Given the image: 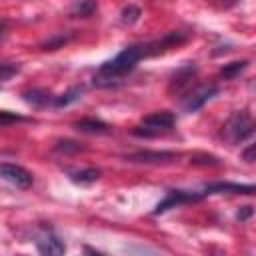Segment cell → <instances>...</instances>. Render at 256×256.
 Here are the masks:
<instances>
[{
	"instance_id": "cell-1",
	"label": "cell",
	"mask_w": 256,
	"mask_h": 256,
	"mask_svg": "<svg viewBox=\"0 0 256 256\" xmlns=\"http://www.w3.org/2000/svg\"><path fill=\"white\" fill-rule=\"evenodd\" d=\"M186 36L182 32H170L168 36H164L158 42H148V44H134V46H126L122 52H118L112 60L104 62L98 68V74L94 76V84L96 86H112L116 84L122 76H126L128 72H132L136 68V64L142 58L148 56H156L162 54L170 48H176L178 44H184Z\"/></svg>"
},
{
	"instance_id": "cell-2",
	"label": "cell",
	"mask_w": 256,
	"mask_h": 256,
	"mask_svg": "<svg viewBox=\"0 0 256 256\" xmlns=\"http://www.w3.org/2000/svg\"><path fill=\"white\" fill-rule=\"evenodd\" d=\"M252 134H254V122H252L250 114L244 112V110L234 112V114L226 120V124H224V128H222V136H224L230 144L244 142V140L250 138Z\"/></svg>"
},
{
	"instance_id": "cell-3",
	"label": "cell",
	"mask_w": 256,
	"mask_h": 256,
	"mask_svg": "<svg viewBox=\"0 0 256 256\" xmlns=\"http://www.w3.org/2000/svg\"><path fill=\"white\" fill-rule=\"evenodd\" d=\"M174 114L172 112H152L150 116H146L142 120L140 126L134 128V134L136 136H142V138H154V136H160V134H166L174 128Z\"/></svg>"
},
{
	"instance_id": "cell-4",
	"label": "cell",
	"mask_w": 256,
	"mask_h": 256,
	"mask_svg": "<svg viewBox=\"0 0 256 256\" xmlns=\"http://www.w3.org/2000/svg\"><path fill=\"white\" fill-rule=\"evenodd\" d=\"M0 178L16 188H30L32 186V174L12 162H0Z\"/></svg>"
},
{
	"instance_id": "cell-5",
	"label": "cell",
	"mask_w": 256,
	"mask_h": 256,
	"mask_svg": "<svg viewBox=\"0 0 256 256\" xmlns=\"http://www.w3.org/2000/svg\"><path fill=\"white\" fill-rule=\"evenodd\" d=\"M202 198L200 192H186V190H168L166 192V198L162 202L156 204L154 208V214H162L170 208H176V206H182V204H190V202H198Z\"/></svg>"
},
{
	"instance_id": "cell-6",
	"label": "cell",
	"mask_w": 256,
	"mask_h": 256,
	"mask_svg": "<svg viewBox=\"0 0 256 256\" xmlns=\"http://www.w3.org/2000/svg\"><path fill=\"white\" fill-rule=\"evenodd\" d=\"M218 94V86H214V84H210V86H200V88H196V90H192L184 100H182V110L184 112H196V110H200L208 100H212L214 96Z\"/></svg>"
},
{
	"instance_id": "cell-7",
	"label": "cell",
	"mask_w": 256,
	"mask_h": 256,
	"mask_svg": "<svg viewBox=\"0 0 256 256\" xmlns=\"http://www.w3.org/2000/svg\"><path fill=\"white\" fill-rule=\"evenodd\" d=\"M202 196L206 194H254L252 184H234V182H210L202 188Z\"/></svg>"
},
{
	"instance_id": "cell-8",
	"label": "cell",
	"mask_w": 256,
	"mask_h": 256,
	"mask_svg": "<svg viewBox=\"0 0 256 256\" xmlns=\"http://www.w3.org/2000/svg\"><path fill=\"white\" fill-rule=\"evenodd\" d=\"M36 248L40 254H48V256H58V254H64L66 252V246L64 242L54 236V234H42L38 240H36Z\"/></svg>"
},
{
	"instance_id": "cell-9",
	"label": "cell",
	"mask_w": 256,
	"mask_h": 256,
	"mask_svg": "<svg viewBox=\"0 0 256 256\" xmlns=\"http://www.w3.org/2000/svg\"><path fill=\"white\" fill-rule=\"evenodd\" d=\"M174 158H176L174 152H138V154L126 156V160H130V162H144V164L170 162V160H174Z\"/></svg>"
},
{
	"instance_id": "cell-10",
	"label": "cell",
	"mask_w": 256,
	"mask_h": 256,
	"mask_svg": "<svg viewBox=\"0 0 256 256\" xmlns=\"http://www.w3.org/2000/svg\"><path fill=\"white\" fill-rule=\"evenodd\" d=\"M76 130L80 132H86V134H108L110 132V126L102 120H94V118H84L80 122L74 124Z\"/></svg>"
},
{
	"instance_id": "cell-11",
	"label": "cell",
	"mask_w": 256,
	"mask_h": 256,
	"mask_svg": "<svg viewBox=\"0 0 256 256\" xmlns=\"http://www.w3.org/2000/svg\"><path fill=\"white\" fill-rule=\"evenodd\" d=\"M82 94H84V86H72V88L66 90L64 94L56 96V98L52 100V104H54V108H66V106L78 102V100L82 98Z\"/></svg>"
},
{
	"instance_id": "cell-12",
	"label": "cell",
	"mask_w": 256,
	"mask_h": 256,
	"mask_svg": "<svg viewBox=\"0 0 256 256\" xmlns=\"http://www.w3.org/2000/svg\"><path fill=\"white\" fill-rule=\"evenodd\" d=\"M194 74H196V66L194 64H188V66H184V68H180L178 72H176V76L172 78V84H170V90H182L184 86H188L190 84V80L194 78Z\"/></svg>"
},
{
	"instance_id": "cell-13",
	"label": "cell",
	"mask_w": 256,
	"mask_h": 256,
	"mask_svg": "<svg viewBox=\"0 0 256 256\" xmlns=\"http://www.w3.org/2000/svg\"><path fill=\"white\" fill-rule=\"evenodd\" d=\"M24 96V100L28 102V104H32V106H46V104H50L54 98L46 92V90H40V88H34V90H28V92H24L22 94Z\"/></svg>"
},
{
	"instance_id": "cell-14",
	"label": "cell",
	"mask_w": 256,
	"mask_h": 256,
	"mask_svg": "<svg viewBox=\"0 0 256 256\" xmlns=\"http://www.w3.org/2000/svg\"><path fill=\"white\" fill-rule=\"evenodd\" d=\"M100 178V170H96V168H86V170H80V172H72L70 174V180L72 182H76V184H92V182H96Z\"/></svg>"
},
{
	"instance_id": "cell-15",
	"label": "cell",
	"mask_w": 256,
	"mask_h": 256,
	"mask_svg": "<svg viewBox=\"0 0 256 256\" xmlns=\"http://www.w3.org/2000/svg\"><path fill=\"white\" fill-rule=\"evenodd\" d=\"M248 68V60H240V62H230V64H226L222 70H220V74L224 76V78H228V80H232V78H236L240 72H244Z\"/></svg>"
},
{
	"instance_id": "cell-16",
	"label": "cell",
	"mask_w": 256,
	"mask_h": 256,
	"mask_svg": "<svg viewBox=\"0 0 256 256\" xmlns=\"http://www.w3.org/2000/svg\"><path fill=\"white\" fill-rule=\"evenodd\" d=\"M140 8L138 6H126L124 10H122V14H120V20L124 22V24H134V22H138V18H140Z\"/></svg>"
},
{
	"instance_id": "cell-17",
	"label": "cell",
	"mask_w": 256,
	"mask_h": 256,
	"mask_svg": "<svg viewBox=\"0 0 256 256\" xmlns=\"http://www.w3.org/2000/svg\"><path fill=\"white\" fill-rule=\"evenodd\" d=\"M18 72H20V66H18V64L2 62V64H0V82L10 80V78H12V76H16Z\"/></svg>"
},
{
	"instance_id": "cell-18",
	"label": "cell",
	"mask_w": 256,
	"mask_h": 256,
	"mask_svg": "<svg viewBox=\"0 0 256 256\" xmlns=\"http://www.w3.org/2000/svg\"><path fill=\"white\" fill-rule=\"evenodd\" d=\"M92 10H94V2H92V0H80V2L72 8V14H74V16H88Z\"/></svg>"
},
{
	"instance_id": "cell-19",
	"label": "cell",
	"mask_w": 256,
	"mask_h": 256,
	"mask_svg": "<svg viewBox=\"0 0 256 256\" xmlns=\"http://www.w3.org/2000/svg\"><path fill=\"white\" fill-rule=\"evenodd\" d=\"M78 150H82L80 144H76V142H72V140H60V142L56 144V152L70 154V152H78Z\"/></svg>"
},
{
	"instance_id": "cell-20",
	"label": "cell",
	"mask_w": 256,
	"mask_h": 256,
	"mask_svg": "<svg viewBox=\"0 0 256 256\" xmlns=\"http://www.w3.org/2000/svg\"><path fill=\"white\" fill-rule=\"evenodd\" d=\"M68 42V38H64V36H58V38H54V40H48L46 44H42V50H56V48H60L62 44H66Z\"/></svg>"
},
{
	"instance_id": "cell-21",
	"label": "cell",
	"mask_w": 256,
	"mask_h": 256,
	"mask_svg": "<svg viewBox=\"0 0 256 256\" xmlns=\"http://www.w3.org/2000/svg\"><path fill=\"white\" fill-rule=\"evenodd\" d=\"M244 160L246 162H254V146H248V150L244 152Z\"/></svg>"
},
{
	"instance_id": "cell-22",
	"label": "cell",
	"mask_w": 256,
	"mask_h": 256,
	"mask_svg": "<svg viewBox=\"0 0 256 256\" xmlns=\"http://www.w3.org/2000/svg\"><path fill=\"white\" fill-rule=\"evenodd\" d=\"M250 214H252V206H244V212H238V218L240 220H246Z\"/></svg>"
},
{
	"instance_id": "cell-23",
	"label": "cell",
	"mask_w": 256,
	"mask_h": 256,
	"mask_svg": "<svg viewBox=\"0 0 256 256\" xmlns=\"http://www.w3.org/2000/svg\"><path fill=\"white\" fill-rule=\"evenodd\" d=\"M4 34H6V22H0V40L4 38Z\"/></svg>"
}]
</instances>
